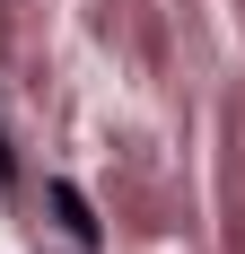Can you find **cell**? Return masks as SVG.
Here are the masks:
<instances>
[{
  "label": "cell",
  "instance_id": "cell-1",
  "mask_svg": "<svg viewBox=\"0 0 245 254\" xmlns=\"http://www.w3.org/2000/svg\"><path fill=\"white\" fill-rule=\"evenodd\" d=\"M53 210H61V228H70L79 246H97V219H88V193H79V184H53Z\"/></svg>",
  "mask_w": 245,
  "mask_h": 254
},
{
  "label": "cell",
  "instance_id": "cell-2",
  "mask_svg": "<svg viewBox=\"0 0 245 254\" xmlns=\"http://www.w3.org/2000/svg\"><path fill=\"white\" fill-rule=\"evenodd\" d=\"M9 176H18V158H9V140H0V184H9Z\"/></svg>",
  "mask_w": 245,
  "mask_h": 254
}]
</instances>
